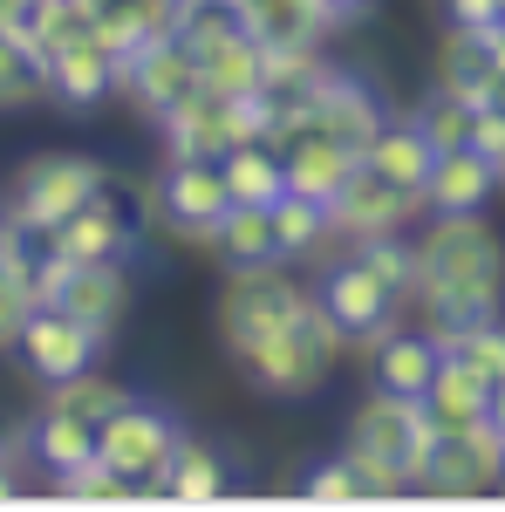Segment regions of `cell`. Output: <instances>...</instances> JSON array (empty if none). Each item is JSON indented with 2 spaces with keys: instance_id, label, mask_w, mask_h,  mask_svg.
<instances>
[{
  "instance_id": "obj_21",
  "label": "cell",
  "mask_w": 505,
  "mask_h": 512,
  "mask_svg": "<svg viewBox=\"0 0 505 512\" xmlns=\"http://www.w3.org/2000/svg\"><path fill=\"white\" fill-rule=\"evenodd\" d=\"M280 158H287V192L314 198V205H328V198L349 185V171L362 164L349 144H335L328 130H308V123L280 130Z\"/></svg>"
},
{
  "instance_id": "obj_4",
  "label": "cell",
  "mask_w": 505,
  "mask_h": 512,
  "mask_svg": "<svg viewBox=\"0 0 505 512\" xmlns=\"http://www.w3.org/2000/svg\"><path fill=\"white\" fill-rule=\"evenodd\" d=\"M21 28H28V41L48 62V103H62V110H103L117 96L123 55L76 14V0H35Z\"/></svg>"
},
{
  "instance_id": "obj_10",
  "label": "cell",
  "mask_w": 505,
  "mask_h": 512,
  "mask_svg": "<svg viewBox=\"0 0 505 512\" xmlns=\"http://www.w3.org/2000/svg\"><path fill=\"white\" fill-rule=\"evenodd\" d=\"M14 355H21V369L35 376L41 390H55V383L82 376V369H96V362L110 355V335H96V328L82 315H69L62 301H35V308L21 315Z\"/></svg>"
},
{
  "instance_id": "obj_17",
  "label": "cell",
  "mask_w": 505,
  "mask_h": 512,
  "mask_svg": "<svg viewBox=\"0 0 505 512\" xmlns=\"http://www.w3.org/2000/svg\"><path fill=\"white\" fill-rule=\"evenodd\" d=\"M48 260H62V267H96V260H130L137 253V219L123 212L117 185L110 192H96L89 205H82L76 219L62 226V233L41 246Z\"/></svg>"
},
{
  "instance_id": "obj_7",
  "label": "cell",
  "mask_w": 505,
  "mask_h": 512,
  "mask_svg": "<svg viewBox=\"0 0 505 512\" xmlns=\"http://www.w3.org/2000/svg\"><path fill=\"white\" fill-rule=\"evenodd\" d=\"M178 444H185V424H178L164 403H144L137 390H130L117 410L96 424V451H103V458L137 485V499H157V478L171 472Z\"/></svg>"
},
{
  "instance_id": "obj_30",
  "label": "cell",
  "mask_w": 505,
  "mask_h": 512,
  "mask_svg": "<svg viewBox=\"0 0 505 512\" xmlns=\"http://www.w3.org/2000/svg\"><path fill=\"white\" fill-rule=\"evenodd\" d=\"M212 260L219 267H273L280 260V233H273V205H233L212 233Z\"/></svg>"
},
{
  "instance_id": "obj_39",
  "label": "cell",
  "mask_w": 505,
  "mask_h": 512,
  "mask_svg": "<svg viewBox=\"0 0 505 512\" xmlns=\"http://www.w3.org/2000/svg\"><path fill=\"white\" fill-rule=\"evenodd\" d=\"M492 424L505 431V383H492Z\"/></svg>"
},
{
  "instance_id": "obj_18",
  "label": "cell",
  "mask_w": 505,
  "mask_h": 512,
  "mask_svg": "<svg viewBox=\"0 0 505 512\" xmlns=\"http://www.w3.org/2000/svg\"><path fill=\"white\" fill-rule=\"evenodd\" d=\"M178 35L198 48V82L219 89V96H260L267 82V48L239 28L233 14L226 21H205V28H178Z\"/></svg>"
},
{
  "instance_id": "obj_2",
  "label": "cell",
  "mask_w": 505,
  "mask_h": 512,
  "mask_svg": "<svg viewBox=\"0 0 505 512\" xmlns=\"http://www.w3.org/2000/svg\"><path fill=\"white\" fill-rule=\"evenodd\" d=\"M410 315L437 342L505 315V233L492 212H424L410 226Z\"/></svg>"
},
{
  "instance_id": "obj_36",
  "label": "cell",
  "mask_w": 505,
  "mask_h": 512,
  "mask_svg": "<svg viewBox=\"0 0 505 512\" xmlns=\"http://www.w3.org/2000/svg\"><path fill=\"white\" fill-rule=\"evenodd\" d=\"M28 431L21 424H0V499H21L28 492Z\"/></svg>"
},
{
  "instance_id": "obj_27",
  "label": "cell",
  "mask_w": 505,
  "mask_h": 512,
  "mask_svg": "<svg viewBox=\"0 0 505 512\" xmlns=\"http://www.w3.org/2000/svg\"><path fill=\"white\" fill-rule=\"evenodd\" d=\"M41 301V246L14 226H0V349H14L21 315Z\"/></svg>"
},
{
  "instance_id": "obj_12",
  "label": "cell",
  "mask_w": 505,
  "mask_h": 512,
  "mask_svg": "<svg viewBox=\"0 0 505 512\" xmlns=\"http://www.w3.org/2000/svg\"><path fill=\"white\" fill-rule=\"evenodd\" d=\"M198 82V48L185 35H157L151 48H137V55H123V76H117V96L137 110L144 123H164Z\"/></svg>"
},
{
  "instance_id": "obj_15",
  "label": "cell",
  "mask_w": 505,
  "mask_h": 512,
  "mask_svg": "<svg viewBox=\"0 0 505 512\" xmlns=\"http://www.w3.org/2000/svg\"><path fill=\"white\" fill-rule=\"evenodd\" d=\"M355 362H362L369 390L424 396L430 376H437V362H444V342H437V335H430L417 315H403V321H389L383 335H369V342L355 349Z\"/></svg>"
},
{
  "instance_id": "obj_11",
  "label": "cell",
  "mask_w": 505,
  "mask_h": 512,
  "mask_svg": "<svg viewBox=\"0 0 505 512\" xmlns=\"http://www.w3.org/2000/svg\"><path fill=\"white\" fill-rule=\"evenodd\" d=\"M41 301H62L69 315H82L96 335H117L130 308H137V274L130 260H96V267H62L41 253Z\"/></svg>"
},
{
  "instance_id": "obj_3",
  "label": "cell",
  "mask_w": 505,
  "mask_h": 512,
  "mask_svg": "<svg viewBox=\"0 0 505 512\" xmlns=\"http://www.w3.org/2000/svg\"><path fill=\"white\" fill-rule=\"evenodd\" d=\"M430 444H437V431H430V417H424V396L362 390V403H355L349 424H342V451L355 458L369 499L417 492V478L430 465Z\"/></svg>"
},
{
  "instance_id": "obj_13",
  "label": "cell",
  "mask_w": 505,
  "mask_h": 512,
  "mask_svg": "<svg viewBox=\"0 0 505 512\" xmlns=\"http://www.w3.org/2000/svg\"><path fill=\"white\" fill-rule=\"evenodd\" d=\"M499 472H505V431L499 424H478V431L430 444V465L417 478V492L424 499H492Z\"/></svg>"
},
{
  "instance_id": "obj_33",
  "label": "cell",
  "mask_w": 505,
  "mask_h": 512,
  "mask_svg": "<svg viewBox=\"0 0 505 512\" xmlns=\"http://www.w3.org/2000/svg\"><path fill=\"white\" fill-rule=\"evenodd\" d=\"M444 349L458 355V362H471L485 383H505V315L471 321V328H451V335H444Z\"/></svg>"
},
{
  "instance_id": "obj_1",
  "label": "cell",
  "mask_w": 505,
  "mask_h": 512,
  "mask_svg": "<svg viewBox=\"0 0 505 512\" xmlns=\"http://www.w3.org/2000/svg\"><path fill=\"white\" fill-rule=\"evenodd\" d=\"M212 342L239 383L267 403H314L342 376L349 335L321 308L308 267H226L212 287Z\"/></svg>"
},
{
  "instance_id": "obj_19",
  "label": "cell",
  "mask_w": 505,
  "mask_h": 512,
  "mask_svg": "<svg viewBox=\"0 0 505 512\" xmlns=\"http://www.w3.org/2000/svg\"><path fill=\"white\" fill-rule=\"evenodd\" d=\"M233 21L260 41L267 55L328 48V41L342 35V21L328 14V0H233Z\"/></svg>"
},
{
  "instance_id": "obj_8",
  "label": "cell",
  "mask_w": 505,
  "mask_h": 512,
  "mask_svg": "<svg viewBox=\"0 0 505 512\" xmlns=\"http://www.w3.org/2000/svg\"><path fill=\"white\" fill-rule=\"evenodd\" d=\"M246 137H273L260 96H219V89H192L171 117L157 123L164 158H226Z\"/></svg>"
},
{
  "instance_id": "obj_16",
  "label": "cell",
  "mask_w": 505,
  "mask_h": 512,
  "mask_svg": "<svg viewBox=\"0 0 505 512\" xmlns=\"http://www.w3.org/2000/svg\"><path fill=\"white\" fill-rule=\"evenodd\" d=\"M389 117H396V110L376 96V82L362 76V69H342V62H335L328 82L314 89V103H308V117H301V123H308V130H328L335 144H349L355 158H362L369 137H376Z\"/></svg>"
},
{
  "instance_id": "obj_20",
  "label": "cell",
  "mask_w": 505,
  "mask_h": 512,
  "mask_svg": "<svg viewBox=\"0 0 505 512\" xmlns=\"http://www.w3.org/2000/svg\"><path fill=\"white\" fill-rule=\"evenodd\" d=\"M499 205V158L458 144V151H437L424 178V212H492Z\"/></svg>"
},
{
  "instance_id": "obj_37",
  "label": "cell",
  "mask_w": 505,
  "mask_h": 512,
  "mask_svg": "<svg viewBox=\"0 0 505 512\" xmlns=\"http://www.w3.org/2000/svg\"><path fill=\"white\" fill-rule=\"evenodd\" d=\"M437 28H505L499 0H437Z\"/></svg>"
},
{
  "instance_id": "obj_38",
  "label": "cell",
  "mask_w": 505,
  "mask_h": 512,
  "mask_svg": "<svg viewBox=\"0 0 505 512\" xmlns=\"http://www.w3.org/2000/svg\"><path fill=\"white\" fill-rule=\"evenodd\" d=\"M369 7H376V0H328V14H335V21H342V28H349V21H362V14H369Z\"/></svg>"
},
{
  "instance_id": "obj_6",
  "label": "cell",
  "mask_w": 505,
  "mask_h": 512,
  "mask_svg": "<svg viewBox=\"0 0 505 512\" xmlns=\"http://www.w3.org/2000/svg\"><path fill=\"white\" fill-rule=\"evenodd\" d=\"M226 212H233V185H226L219 158H164V171L144 185V219L171 246L205 253V260H212V233Z\"/></svg>"
},
{
  "instance_id": "obj_34",
  "label": "cell",
  "mask_w": 505,
  "mask_h": 512,
  "mask_svg": "<svg viewBox=\"0 0 505 512\" xmlns=\"http://www.w3.org/2000/svg\"><path fill=\"white\" fill-rule=\"evenodd\" d=\"M48 492H55V499H137V485H130L103 451L82 458L76 472H55V478H48Z\"/></svg>"
},
{
  "instance_id": "obj_40",
  "label": "cell",
  "mask_w": 505,
  "mask_h": 512,
  "mask_svg": "<svg viewBox=\"0 0 505 512\" xmlns=\"http://www.w3.org/2000/svg\"><path fill=\"white\" fill-rule=\"evenodd\" d=\"M499 198H505V151H499Z\"/></svg>"
},
{
  "instance_id": "obj_32",
  "label": "cell",
  "mask_w": 505,
  "mask_h": 512,
  "mask_svg": "<svg viewBox=\"0 0 505 512\" xmlns=\"http://www.w3.org/2000/svg\"><path fill=\"white\" fill-rule=\"evenodd\" d=\"M417 130H424L437 151H458V144H478V103L471 96H458V89H437L430 82L424 96H417Z\"/></svg>"
},
{
  "instance_id": "obj_29",
  "label": "cell",
  "mask_w": 505,
  "mask_h": 512,
  "mask_svg": "<svg viewBox=\"0 0 505 512\" xmlns=\"http://www.w3.org/2000/svg\"><path fill=\"white\" fill-rule=\"evenodd\" d=\"M226 185H233V205H273V198H287V158H280V137H246L233 144L226 158Z\"/></svg>"
},
{
  "instance_id": "obj_24",
  "label": "cell",
  "mask_w": 505,
  "mask_h": 512,
  "mask_svg": "<svg viewBox=\"0 0 505 512\" xmlns=\"http://www.w3.org/2000/svg\"><path fill=\"white\" fill-rule=\"evenodd\" d=\"M28 431V458H35L41 472H76L82 458H96V424L82 417V410H69V403H55V396H41L35 417L21 424Z\"/></svg>"
},
{
  "instance_id": "obj_14",
  "label": "cell",
  "mask_w": 505,
  "mask_h": 512,
  "mask_svg": "<svg viewBox=\"0 0 505 512\" xmlns=\"http://www.w3.org/2000/svg\"><path fill=\"white\" fill-rule=\"evenodd\" d=\"M328 219H335L342 246H362V239H383V233H410L424 219V192H403V185H389L383 171L355 164L349 185L328 198Z\"/></svg>"
},
{
  "instance_id": "obj_35",
  "label": "cell",
  "mask_w": 505,
  "mask_h": 512,
  "mask_svg": "<svg viewBox=\"0 0 505 512\" xmlns=\"http://www.w3.org/2000/svg\"><path fill=\"white\" fill-rule=\"evenodd\" d=\"M301 492H308V499H342V506L369 499V492H362V472H355V458H349V451L321 458V465H314V472L301 478Z\"/></svg>"
},
{
  "instance_id": "obj_31",
  "label": "cell",
  "mask_w": 505,
  "mask_h": 512,
  "mask_svg": "<svg viewBox=\"0 0 505 512\" xmlns=\"http://www.w3.org/2000/svg\"><path fill=\"white\" fill-rule=\"evenodd\" d=\"M48 103V62L28 41V28H0V117Z\"/></svg>"
},
{
  "instance_id": "obj_26",
  "label": "cell",
  "mask_w": 505,
  "mask_h": 512,
  "mask_svg": "<svg viewBox=\"0 0 505 512\" xmlns=\"http://www.w3.org/2000/svg\"><path fill=\"white\" fill-rule=\"evenodd\" d=\"M273 233H280V260L287 267H321V260H335L342 253V233H335V219H328V205H314V198H273Z\"/></svg>"
},
{
  "instance_id": "obj_22",
  "label": "cell",
  "mask_w": 505,
  "mask_h": 512,
  "mask_svg": "<svg viewBox=\"0 0 505 512\" xmlns=\"http://www.w3.org/2000/svg\"><path fill=\"white\" fill-rule=\"evenodd\" d=\"M424 417L437 437L478 431V424H492V383L444 349V362H437V376H430V390H424Z\"/></svg>"
},
{
  "instance_id": "obj_5",
  "label": "cell",
  "mask_w": 505,
  "mask_h": 512,
  "mask_svg": "<svg viewBox=\"0 0 505 512\" xmlns=\"http://www.w3.org/2000/svg\"><path fill=\"white\" fill-rule=\"evenodd\" d=\"M96 192H110V164L103 158H89V151H35L0 185V226L48 246Z\"/></svg>"
},
{
  "instance_id": "obj_9",
  "label": "cell",
  "mask_w": 505,
  "mask_h": 512,
  "mask_svg": "<svg viewBox=\"0 0 505 512\" xmlns=\"http://www.w3.org/2000/svg\"><path fill=\"white\" fill-rule=\"evenodd\" d=\"M314 287H321V308L335 315V328L349 335V355L369 342V335H383L389 321H403L410 308H403V287H389L355 246H342L335 260H321L314 267Z\"/></svg>"
},
{
  "instance_id": "obj_28",
  "label": "cell",
  "mask_w": 505,
  "mask_h": 512,
  "mask_svg": "<svg viewBox=\"0 0 505 512\" xmlns=\"http://www.w3.org/2000/svg\"><path fill=\"white\" fill-rule=\"evenodd\" d=\"M362 164H369V171H383L389 185H403V192H424L430 164H437V144H430L424 130H417V117H389L383 130L369 137Z\"/></svg>"
},
{
  "instance_id": "obj_25",
  "label": "cell",
  "mask_w": 505,
  "mask_h": 512,
  "mask_svg": "<svg viewBox=\"0 0 505 512\" xmlns=\"http://www.w3.org/2000/svg\"><path fill=\"white\" fill-rule=\"evenodd\" d=\"M239 485L233 458L219 451V444H205V437H185L178 444V458H171V472L157 478V499H178V506H212V499H226Z\"/></svg>"
},
{
  "instance_id": "obj_23",
  "label": "cell",
  "mask_w": 505,
  "mask_h": 512,
  "mask_svg": "<svg viewBox=\"0 0 505 512\" xmlns=\"http://www.w3.org/2000/svg\"><path fill=\"white\" fill-rule=\"evenodd\" d=\"M76 14L110 41L117 55H137V48H151L157 35H178L185 0H76Z\"/></svg>"
},
{
  "instance_id": "obj_41",
  "label": "cell",
  "mask_w": 505,
  "mask_h": 512,
  "mask_svg": "<svg viewBox=\"0 0 505 512\" xmlns=\"http://www.w3.org/2000/svg\"><path fill=\"white\" fill-rule=\"evenodd\" d=\"M499 492H505V472H499Z\"/></svg>"
},
{
  "instance_id": "obj_42",
  "label": "cell",
  "mask_w": 505,
  "mask_h": 512,
  "mask_svg": "<svg viewBox=\"0 0 505 512\" xmlns=\"http://www.w3.org/2000/svg\"><path fill=\"white\" fill-rule=\"evenodd\" d=\"M499 14H505V0H499Z\"/></svg>"
}]
</instances>
